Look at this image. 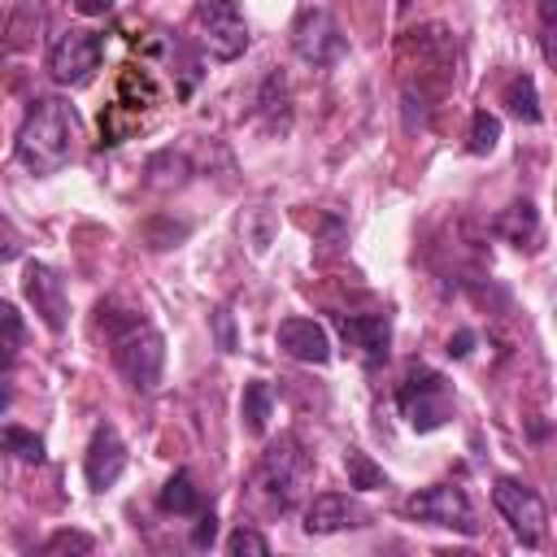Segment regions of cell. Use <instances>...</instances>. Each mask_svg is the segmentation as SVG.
Instances as JSON below:
<instances>
[{"mask_svg": "<svg viewBox=\"0 0 557 557\" xmlns=\"http://www.w3.org/2000/svg\"><path fill=\"white\" fill-rule=\"evenodd\" d=\"M96 313H100V326L109 335V352H113V366L122 370V379L135 392H152L161 383V366H165V339H161V331L144 313L117 309L113 300L100 305Z\"/></svg>", "mask_w": 557, "mask_h": 557, "instance_id": "cell-1", "label": "cell"}, {"mask_svg": "<svg viewBox=\"0 0 557 557\" xmlns=\"http://www.w3.org/2000/svg\"><path fill=\"white\" fill-rule=\"evenodd\" d=\"M74 139H78V113L61 96H35L13 152L30 174H57L74 157Z\"/></svg>", "mask_w": 557, "mask_h": 557, "instance_id": "cell-2", "label": "cell"}, {"mask_svg": "<svg viewBox=\"0 0 557 557\" xmlns=\"http://www.w3.org/2000/svg\"><path fill=\"white\" fill-rule=\"evenodd\" d=\"M309 479H313V461H309V453L300 448V440H296V435H278V440L265 444V453H261V461H257L248 487H252V496H257L270 513H287V509H296V500L305 496Z\"/></svg>", "mask_w": 557, "mask_h": 557, "instance_id": "cell-3", "label": "cell"}, {"mask_svg": "<svg viewBox=\"0 0 557 557\" xmlns=\"http://www.w3.org/2000/svg\"><path fill=\"white\" fill-rule=\"evenodd\" d=\"M396 409H400V418L413 426V431H440L448 418H453V387H448V379L440 374V370H426V366H418V370H409L405 374V383L396 387Z\"/></svg>", "mask_w": 557, "mask_h": 557, "instance_id": "cell-4", "label": "cell"}, {"mask_svg": "<svg viewBox=\"0 0 557 557\" xmlns=\"http://www.w3.org/2000/svg\"><path fill=\"white\" fill-rule=\"evenodd\" d=\"M492 500L500 509V518L509 522V531L527 544V548H540L544 535H548V513H544V500L535 487L518 483V479H496L492 487Z\"/></svg>", "mask_w": 557, "mask_h": 557, "instance_id": "cell-5", "label": "cell"}, {"mask_svg": "<svg viewBox=\"0 0 557 557\" xmlns=\"http://www.w3.org/2000/svg\"><path fill=\"white\" fill-rule=\"evenodd\" d=\"M100 57H104V35L74 26V30H65V35L52 44V52H48V74H52L61 87H78V83H87V78L100 70Z\"/></svg>", "mask_w": 557, "mask_h": 557, "instance_id": "cell-6", "label": "cell"}, {"mask_svg": "<svg viewBox=\"0 0 557 557\" xmlns=\"http://www.w3.org/2000/svg\"><path fill=\"white\" fill-rule=\"evenodd\" d=\"M409 518L418 522H431V527H448V531H461V535H474L479 522H474V509H470V496L457 487V483H435L418 496H409L405 505Z\"/></svg>", "mask_w": 557, "mask_h": 557, "instance_id": "cell-7", "label": "cell"}, {"mask_svg": "<svg viewBox=\"0 0 557 557\" xmlns=\"http://www.w3.org/2000/svg\"><path fill=\"white\" fill-rule=\"evenodd\" d=\"M292 48L309 65H335L348 44H344V35H339V26H335V17L326 9L305 4L296 13V22H292Z\"/></svg>", "mask_w": 557, "mask_h": 557, "instance_id": "cell-8", "label": "cell"}, {"mask_svg": "<svg viewBox=\"0 0 557 557\" xmlns=\"http://www.w3.org/2000/svg\"><path fill=\"white\" fill-rule=\"evenodd\" d=\"M196 17H200L205 48H209L218 61H235V57L248 48V22H244V13H239L235 0H205Z\"/></svg>", "mask_w": 557, "mask_h": 557, "instance_id": "cell-9", "label": "cell"}, {"mask_svg": "<svg viewBox=\"0 0 557 557\" xmlns=\"http://www.w3.org/2000/svg\"><path fill=\"white\" fill-rule=\"evenodd\" d=\"M22 292H26L30 309L39 313V322H44L48 331H65V322H70V296H65V278H61L52 265L26 261V270H22Z\"/></svg>", "mask_w": 557, "mask_h": 557, "instance_id": "cell-10", "label": "cell"}, {"mask_svg": "<svg viewBox=\"0 0 557 557\" xmlns=\"http://www.w3.org/2000/svg\"><path fill=\"white\" fill-rule=\"evenodd\" d=\"M335 322H339L344 344L357 348V357L370 370L387 361V352H392V322H387V313H339Z\"/></svg>", "mask_w": 557, "mask_h": 557, "instance_id": "cell-11", "label": "cell"}, {"mask_svg": "<svg viewBox=\"0 0 557 557\" xmlns=\"http://www.w3.org/2000/svg\"><path fill=\"white\" fill-rule=\"evenodd\" d=\"M122 470H126V444H122L117 426L100 422V426L91 431V444H87V457H83L87 487L104 492V487H113V483L122 479Z\"/></svg>", "mask_w": 557, "mask_h": 557, "instance_id": "cell-12", "label": "cell"}, {"mask_svg": "<svg viewBox=\"0 0 557 557\" xmlns=\"http://www.w3.org/2000/svg\"><path fill=\"white\" fill-rule=\"evenodd\" d=\"M370 522V513L352 500V496H344V492H322V496H313L309 500V509H305V531L309 535H335V531H348V527H366Z\"/></svg>", "mask_w": 557, "mask_h": 557, "instance_id": "cell-13", "label": "cell"}, {"mask_svg": "<svg viewBox=\"0 0 557 557\" xmlns=\"http://www.w3.org/2000/svg\"><path fill=\"white\" fill-rule=\"evenodd\" d=\"M274 339L296 361H309V366H326L331 361V339H326V331L313 318H283Z\"/></svg>", "mask_w": 557, "mask_h": 557, "instance_id": "cell-14", "label": "cell"}, {"mask_svg": "<svg viewBox=\"0 0 557 557\" xmlns=\"http://www.w3.org/2000/svg\"><path fill=\"white\" fill-rule=\"evenodd\" d=\"M492 231H496L505 244H513V248H540V239H544V226H540V213H535L531 200H518V205L500 209V213L492 218Z\"/></svg>", "mask_w": 557, "mask_h": 557, "instance_id": "cell-15", "label": "cell"}, {"mask_svg": "<svg viewBox=\"0 0 557 557\" xmlns=\"http://www.w3.org/2000/svg\"><path fill=\"white\" fill-rule=\"evenodd\" d=\"M239 413H244V426H248L252 435H265V422H270V413H274V392H270L265 379H252V383L244 387Z\"/></svg>", "mask_w": 557, "mask_h": 557, "instance_id": "cell-16", "label": "cell"}, {"mask_svg": "<svg viewBox=\"0 0 557 557\" xmlns=\"http://www.w3.org/2000/svg\"><path fill=\"white\" fill-rule=\"evenodd\" d=\"M505 104H509V113L518 117V122H527V126H535L544 113H540V96H535V78L531 74H513L509 83H505Z\"/></svg>", "mask_w": 557, "mask_h": 557, "instance_id": "cell-17", "label": "cell"}, {"mask_svg": "<svg viewBox=\"0 0 557 557\" xmlns=\"http://www.w3.org/2000/svg\"><path fill=\"white\" fill-rule=\"evenodd\" d=\"M261 117H265V126H270V131H287V126H292L287 83H283V74H278V70H274V74L265 78V87H261Z\"/></svg>", "mask_w": 557, "mask_h": 557, "instance_id": "cell-18", "label": "cell"}, {"mask_svg": "<svg viewBox=\"0 0 557 557\" xmlns=\"http://www.w3.org/2000/svg\"><path fill=\"white\" fill-rule=\"evenodd\" d=\"M161 509L165 513H196L200 509V492L191 487V474L187 470H174L161 487Z\"/></svg>", "mask_w": 557, "mask_h": 557, "instance_id": "cell-19", "label": "cell"}, {"mask_svg": "<svg viewBox=\"0 0 557 557\" xmlns=\"http://www.w3.org/2000/svg\"><path fill=\"white\" fill-rule=\"evenodd\" d=\"M22 335H26L22 313L0 296V370L13 366V357H17V348H22Z\"/></svg>", "mask_w": 557, "mask_h": 557, "instance_id": "cell-20", "label": "cell"}, {"mask_svg": "<svg viewBox=\"0 0 557 557\" xmlns=\"http://www.w3.org/2000/svg\"><path fill=\"white\" fill-rule=\"evenodd\" d=\"M344 470H348V487H361V492L387 487V474H383L361 448H348V453H344Z\"/></svg>", "mask_w": 557, "mask_h": 557, "instance_id": "cell-21", "label": "cell"}, {"mask_svg": "<svg viewBox=\"0 0 557 557\" xmlns=\"http://www.w3.org/2000/svg\"><path fill=\"white\" fill-rule=\"evenodd\" d=\"M0 453H13L17 461H44V440L26 426H0Z\"/></svg>", "mask_w": 557, "mask_h": 557, "instance_id": "cell-22", "label": "cell"}, {"mask_svg": "<svg viewBox=\"0 0 557 557\" xmlns=\"http://www.w3.org/2000/svg\"><path fill=\"white\" fill-rule=\"evenodd\" d=\"M496 139H500V117L487 113V109H479V113L470 117V139H466V148H470L474 157H487V152L496 148Z\"/></svg>", "mask_w": 557, "mask_h": 557, "instance_id": "cell-23", "label": "cell"}, {"mask_svg": "<svg viewBox=\"0 0 557 557\" xmlns=\"http://www.w3.org/2000/svg\"><path fill=\"white\" fill-rule=\"evenodd\" d=\"M226 553H231V557H244V553H248V557H265V553H270V540H265L261 531H252V527H235V531L226 535Z\"/></svg>", "mask_w": 557, "mask_h": 557, "instance_id": "cell-24", "label": "cell"}, {"mask_svg": "<svg viewBox=\"0 0 557 557\" xmlns=\"http://www.w3.org/2000/svg\"><path fill=\"white\" fill-rule=\"evenodd\" d=\"M183 235H187V222H170V218H152V222L144 226L148 248H170V244H178Z\"/></svg>", "mask_w": 557, "mask_h": 557, "instance_id": "cell-25", "label": "cell"}, {"mask_svg": "<svg viewBox=\"0 0 557 557\" xmlns=\"http://www.w3.org/2000/svg\"><path fill=\"white\" fill-rule=\"evenodd\" d=\"M91 548H96V540L87 531H52L44 540V553H91Z\"/></svg>", "mask_w": 557, "mask_h": 557, "instance_id": "cell-26", "label": "cell"}, {"mask_svg": "<svg viewBox=\"0 0 557 557\" xmlns=\"http://www.w3.org/2000/svg\"><path fill=\"white\" fill-rule=\"evenodd\" d=\"M213 540H218V513L209 509H196V527H191V548H213Z\"/></svg>", "mask_w": 557, "mask_h": 557, "instance_id": "cell-27", "label": "cell"}, {"mask_svg": "<svg viewBox=\"0 0 557 557\" xmlns=\"http://www.w3.org/2000/svg\"><path fill=\"white\" fill-rule=\"evenodd\" d=\"M22 257V231L9 222V213L0 209V261H17Z\"/></svg>", "mask_w": 557, "mask_h": 557, "instance_id": "cell-28", "label": "cell"}, {"mask_svg": "<svg viewBox=\"0 0 557 557\" xmlns=\"http://www.w3.org/2000/svg\"><path fill=\"white\" fill-rule=\"evenodd\" d=\"M213 331H218V348H222V352H235V348H239V339H235V318H231L226 305L213 313Z\"/></svg>", "mask_w": 557, "mask_h": 557, "instance_id": "cell-29", "label": "cell"}, {"mask_svg": "<svg viewBox=\"0 0 557 557\" xmlns=\"http://www.w3.org/2000/svg\"><path fill=\"white\" fill-rule=\"evenodd\" d=\"M553 13H557V0H540V44H544V61H553Z\"/></svg>", "mask_w": 557, "mask_h": 557, "instance_id": "cell-30", "label": "cell"}, {"mask_svg": "<svg viewBox=\"0 0 557 557\" xmlns=\"http://www.w3.org/2000/svg\"><path fill=\"white\" fill-rule=\"evenodd\" d=\"M74 4V13H83V17H104L109 9H113V0H70Z\"/></svg>", "mask_w": 557, "mask_h": 557, "instance_id": "cell-31", "label": "cell"}, {"mask_svg": "<svg viewBox=\"0 0 557 557\" xmlns=\"http://www.w3.org/2000/svg\"><path fill=\"white\" fill-rule=\"evenodd\" d=\"M470 344H474V331H457V335L448 339V348H444V352H448V357H466V352H470Z\"/></svg>", "mask_w": 557, "mask_h": 557, "instance_id": "cell-32", "label": "cell"}, {"mask_svg": "<svg viewBox=\"0 0 557 557\" xmlns=\"http://www.w3.org/2000/svg\"><path fill=\"white\" fill-rule=\"evenodd\" d=\"M396 4H400V9H409V4H413V0H396Z\"/></svg>", "mask_w": 557, "mask_h": 557, "instance_id": "cell-33", "label": "cell"}]
</instances>
